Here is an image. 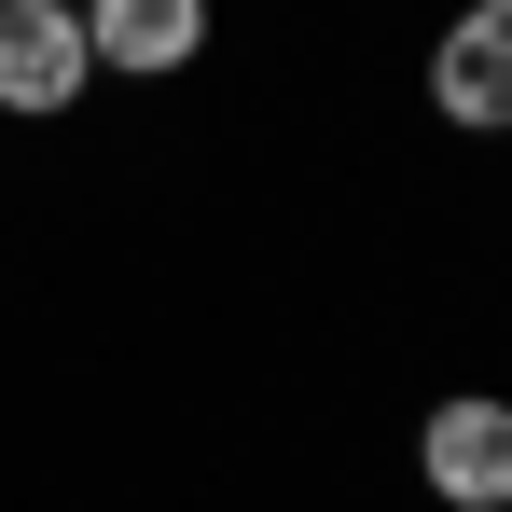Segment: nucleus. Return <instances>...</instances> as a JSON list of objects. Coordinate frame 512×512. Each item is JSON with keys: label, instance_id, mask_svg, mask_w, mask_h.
<instances>
[{"label": "nucleus", "instance_id": "obj_5", "mask_svg": "<svg viewBox=\"0 0 512 512\" xmlns=\"http://www.w3.org/2000/svg\"><path fill=\"white\" fill-rule=\"evenodd\" d=\"M70 14H84V0H70Z\"/></svg>", "mask_w": 512, "mask_h": 512}, {"label": "nucleus", "instance_id": "obj_4", "mask_svg": "<svg viewBox=\"0 0 512 512\" xmlns=\"http://www.w3.org/2000/svg\"><path fill=\"white\" fill-rule=\"evenodd\" d=\"M97 84H180L208 56V0H84Z\"/></svg>", "mask_w": 512, "mask_h": 512}, {"label": "nucleus", "instance_id": "obj_1", "mask_svg": "<svg viewBox=\"0 0 512 512\" xmlns=\"http://www.w3.org/2000/svg\"><path fill=\"white\" fill-rule=\"evenodd\" d=\"M416 485L443 512H512V388H443L416 416Z\"/></svg>", "mask_w": 512, "mask_h": 512}, {"label": "nucleus", "instance_id": "obj_3", "mask_svg": "<svg viewBox=\"0 0 512 512\" xmlns=\"http://www.w3.org/2000/svg\"><path fill=\"white\" fill-rule=\"evenodd\" d=\"M429 111L457 139H512V0H457L429 42Z\"/></svg>", "mask_w": 512, "mask_h": 512}, {"label": "nucleus", "instance_id": "obj_2", "mask_svg": "<svg viewBox=\"0 0 512 512\" xmlns=\"http://www.w3.org/2000/svg\"><path fill=\"white\" fill-rule=\"evenodd\" d=\"M84 97H97L84 14H70V0H0V111H14V125H70Z\"/></svg>", "mask_w": 512, "mask_h": 512}]
</instances>
